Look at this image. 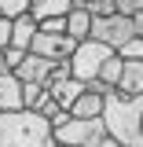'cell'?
I'll list each match as a JSON object with an SVG mask.
<instances>
[{
  "label": "cell",
  "mask_w": 143,
  "mask_h": 147,
  "mask_svg": "<svg viewBox=\"0 0 143 147\" xmlns=\"http://www.w3.org/2000/svg\"><path fill=\"white\" fill-rule=\"evenodd\" d=\"M103 121H107V136L121 147H143V96H121L114 88Z\"/></svg>",
  "instance_id": "6da1fadb"
},
{
  "label": "cell",
  "mask_w": 143,
  "mask_h": 147,
  "mask_svg": "<svg viewBox=\"0 0 143 147\" xmlns=\"http://www.w3.org/2000/svg\"><path fill=\"white\" fill-rule=\"evenodd\" d=\"M0 144L7 147H55L52 125L33 114V110H15V114H0Z\"/></svg>",
  "instance_id": "7a4b0ae2"
},
{
  "label": "cell",
  "mask_w": 143,
  "mask_h": 147,
  "mask_svg": "<svg viewBox=\"0 0 143 147\" xmlns=\"http://www.w3.org/2000/svg\"><path fill=\"white\" fill-rule=\"evenodd\" d=\"M52 140L55 144H66V147H99L107 140V121L103 118H70L62 129H52Z\"/></svg>",
  "instance_id": "3957f363"
},
{
  "label": "cell",
  "mask_w": 143,
  "mask_h": 147,
  "mask_svg": "<svg viewBox=\"0 0 143 147\" xmlns=\"http://www.w3.org/2000/svg\"><path fill=\"white\" fill-rule=\"evenodd\" d=\"M110 52L107 44H99V40H85V44H77V52L70 55V70H73V81H81V85H88V81H95L99 77V70H103V63H107Z\"/></svg>",
  "instance_id": "277c9868"
},
{
  "label": "cell",
  "mask_w": 143,
  "mask_h": 147,
  "mask_svg": "<svg viewBox=\"0 0 143 147\" xmlns=\"http://www.w3.org/2000/svg\"><path fill=\"white\" fill-rule=\"evenodd\" d=\"M136 37L132 30V18L128 15H110V18H92V40L107 44L110 52H121L128 40Z\"/></svg>",
  "instance_id": "5b68a950"
},
{
  "label": "cell",
  "mask_w": 143,
  "mask_h": 147,
  "mask_svg": "<svg viewBox=\"0 0 143 147\" xmlns=\"http://www.w3.org/2000/svg\"><path fill=\"white\" fill-rule=\"evenodd\" d=\"M52 70H55L52 59H40V55L26 52V59H22V66L15 70V77L22 85H48V81H52Z\"/></svg>",
  "instance_id": "8992f818"
},
{
  "label": "cell",
  "mask_w": 143,
  "mask_h": 147,
  "mask_svg": "<svg viewBox=\"0 0 143 147\" xmlns=\"http://www.w3.org/2000/svg\"><path fill=\"white\" fill-rule=\"evenodd\" d=\"M22 107V81L15 74H0V114H15Z\"/></svg>",
  "instance_id": "52a82bcc"
},
{
  "label": "cell",
  "mask_w": 143,
  "mask_h": 147,
  "mask_svg": "<svg viewBox=\"0 0 143 147\" xmlns=\"http://www.w3.org/2000/svg\"><path fill=\"white\" fill-rule=\"evenodd\" d=\"M73 7H77V0H30V15L37 18V26L48 18H66Z\"/></svg>",
  "instance_id": "ba28073f"
},
{
  "label": "cell",
  "mask_w": 143,
  "mask_h": 147,
  "mask_svg": "<svg viewBox=\"0 0 143 147\" xmlns=\"http://www.w3.org/2000/svg\"><path fill=\"white\" fill-rule=\"evenodd\" d=\"M37 33H40V26H37L33 15H18V18H11V48L30 52V44H33Z\"/></svg>",
  "instance_id": "9c48e42d"
},
{
  "label": "cell",
  "mask_w": 143,
  "mask_h": 147,
  "mask_svg": "<svg viewBox=\"0 0 143 147\" xmlns=\"http://www.w3.org/2000/svg\"><path fill=\"white\" fill-rule=\"evenodd\" d=\"M66 37H70V40H77V44L92 40V15L85 11V4H77L70 15H66Z\"/></svg>",
  "instance_id": "30bf717a"
},
{
  "label": "cell",
  "mask_w": 143,
  "mask_h": 147,
  "mask_svg": "<svg viewBox=\"0 0 143 147\" xmlns=\"http://www.w3.org/2000/svg\"><path fill=\"white\" fill-rule=\"evenodd\" d=\"M121 96H143V63L136 59H125V70H121V85H117Z\"/></svg>",
  "instance_id": "8fae6325"
},
{
  "label": "cell",
  "mask_w": 143,
  "mask_h": 147,
  "mask_svg": "<svg viewBox=\"0 0 143 147\" xmlns=\"http://www.w3.org/2000/svg\"><path fill=\"white\" fill-rule=\"evenodd\" d=\"M62 40H66V33H62V37L37 33V37H33V44H30V52L40 55V59H52V63H59V59H62Z\"/></svg>",
  "instance_id": "7c38bea8"
},
{
  "label": "cell",
  "mask_w": 143,
  "mask_h": 147,
  "mask_svg": "<svg viewBox=\"0 0 143 147\" xmlns=\"http://www.w3.org/2000/svg\"><path fill=\"white\" fill-rule=\"evenodd\" d=\"M103 110H107V99H103V96H92V92L85 88V96L70 107V118H85V121H88V118H103Z\"/></svg>",
  "instance_id": "4fadbf2b"
},
{
  "label": "cell",
  "mask_w": 143,
  "mask_h": 147,
  "mask_svg": "<svg viewBox=\"0 0 143 147\" xmlns=\"http://www.w3.org/2000/svg\"><path fill=\"white\" fill-rule=\"evenodd\" d=\"M48 92H52V99H55V103H59L62 110H70L73 103H77V99L85 96V85L70 77V81H62V85H48Z\"/></svg>",
  "instance_id": "5bb4252c"
},
{
  "label": "cell",
  "mask_w": 143,
  "mask_h": 147,
  "mask_svg": "<svg viewBox=\"0 0 143 147\" xmlns=\"http://www.w3.org/2000/svg\"><path fill=\"white\" fill-rule=\"evenodd\" d=\"M121 70H125V59L121 55H110L107 63H103V70H99V81L110 85V88H117L121 85Z\"/></svg>",
  "instance_id": "9a60e30c"
},
{
  "label": "cell",
  "mask_w": 143,
  "mask_h": 147,
  "mask_svg": "<svg viewBox=\"0 0 143 147\" xmlns=\"http://www.w3.org/2000/svg\"><path fill=\"white\" fill-rule=\"evenodd\" d=\"M77 4H85V11H88L92 18H110V15H117L114 0H77Z\"/></svg>",
  "instance_id": "2e32d148"
},
{
  "label": "cell",
  "mask_w": 143,
  "mask_h": 147,
  "mask_svg": "<svg viewBox=\"0 0 143 147\" xmlns=\"http://www.w3.org/2000/svg\"><path fill=\"white\" fill-rule=\"evenodd\" d=\"M0 15H4V18L30 15V0H0Z\"/></svg>",
  "instance_id": "e0dca14e"
},
{
  "label": "cell",
  "mask_w": 143,
  "mask_h": 147,
  "mask_svg": "<svg viewBox=\"0 0 143 147\" xmlns=\"http://www.w3.org/2000/svg\"><path fill=\"white\" fill-rule=\"evenodd\" d=\"M117 55H121V59H136V63H143V37H132Z\"/></svg>",
  "instance_id": "ac0fdd59"
},
{
  "label": "cell",
  "mask_w": 143,
  "mask_h": 147,
  "mask_svg": "<svg viewBox=\"0 0 143 147\" xmlns=\"http://www.w3.org/2000/svg\"><path fill=\"white\" fill-rule=\"evenodd\" d=\"M114 7H117V15H140L143 11V0H114Z\"/></svg>",
  "instance_id": "d6986e66"
},
{
  "label": "cell",
  "mask_w": 143,
  "mask_h": 147,
  "mask_svg": "<svg viewBox=\"0 0 143 147\" xmlns=\"http://www.w3.org/2000/svg\"><path fill=\"white\" fill-rule=\"evenodd\" d=\"M0 55H4V63H7V70H11V74H15L18 66H22V59H26V52H18V48H4Z\"/></svg>",
  "instance_id": "ffe728a7"
},
{
  "label": "cell",
  "mask_w": 143,
  "mask_h": 147,
  "mask_svg": "<svg viewBox=\"0 0 143 147\" xmlns=\"http://www.w3.org/2000/svg\"><path fill=\"white\" fill-rule=\"evenodd\" d=\"M40 33L62 37V33H66V18H48V22H40Z\"/></svg>",
  "instance_id": "44dd1931"
},
{
  "label": "cell",
  "mask_w": 143,
  "mask_h": 147,
  "mask_svg": "<svg viewBox=\"0 0 143 147\" xmlns=\"http://www.w3.org/2000/svg\"><path fill=\"white\" fill-rule=\"evenodd\" d=\"M4 48H11V18L0 15V52Z\"/></svg>",
  "instance_id": "7402d4cb"
},
{
  "label": "cell",
  "mask_w": 143,
  "mask_h": 147,
  "mask_svg": "<svg viewBox=\"0 0 143 147\" xmlns=\"http://www.w3.org/2000/svg\"><path fill=\"white\" fill-rule=\"evenodd\" d=\"M132 30H136V37H143V11H140V15H132Z\"/></svg>",
  "instance_id": "603a6c76"
},
{
  "label": "cell",
  "mask_w": 143,
  "mask_h": 147,
  "mask_svg": "<svg viewBox=\"0 0 143 147\" xmlns=\"http://www.w3.org/2000/svg\"><path fill=\"white\" fill-rule=\"evenodd\" d=\"M99 147H121V144H117V140H110V136H107V140H103Z\"/></svg>",
  "instance_id": "cb8c5ba5"
},
{
  "label": "cell",
  "mask_w": 143,
  "mask_h": 147,
  "mask_svg": "<svg viewBox=\"0 0 143 147\" xmlns=\"http://www.w3.org/2000/svg\"><path fill=\"white\" fill-rule=\"evenodd\" d=\"M0 74H11V70H7V63H4V55H0Z\"/></svg>",
  "instance_id": "d4e9b609"
}]
</instances>
